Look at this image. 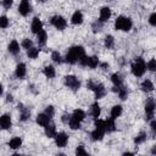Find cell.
I'll return each instance as SVG.
<instances>
[{
  "mask_svg": "<svg viewBox=\"0 0 156 156\" xmlns=\"http://www.w3.org/2000/svg\"><path fill=\"white\" fill-rule=\"evenodd\" d=\"M84 55H85L84 48L80 46V45H77V46H72V48L68 49V51H67L65 58H66V62H67V63L73 65V63H76L77 61H79V58H80L82 56H84Z\"/></svg>",
  "mask_w": 156,
  "mask_h": 156,
  "instance_id": "1",
  "label": "cell"
},
{
  "mask_svg": "<svg viewBox=\"0 0 156 156\" xmlns=\"http://www.w3.org/2000/svg\"><path fill=\"white\" fill-rule=\"evenodd\" d=\"M145 71H146V63H145L144 58L136 57L132 63V73L135 77H141V76H144Z\"/></svg>",
  "mask_w": 156,
  "mask_h": 156,
  "instance_id": "2",
  "label": "cell"
},
{
  "mask_svg": "<svg viewBox=\"0 0 156 156\" xmlns=\"http://www.w3.org/2000/svg\"><path fill=\"white\" fill-rule=\"evenodd\" d=\"M132 20L129 17H124V16H119L116 18L115 21V28L117 30H123V32H128L132 29Z\"/></svg>",
  "mask_w": 156,
  "mask_h": 156,
  "instance_id": "3",
  "label": "cell"
},
{
  "mask_svg": "<svg viewBox=\"0 0 156 156\" xmlns=\"http://www.w3.org/2000/svg\"><path fill=\"white\" fill-rule=\"evenodd\" d=\"M65 85H66L67 88H69L71 90L77 91V90L80 88V80H79L76 76L68 74V76L65 77Z\"/></svg>",
  "mask_w": 156,
  "mask_h": 156,
  "instance_id": "4",
  "label": "cell"
},
{
  "mask_svg": "<svg viewBox=\"0 0 156 156\" xmlns=\"http://www.w3.org/2000/svg\"><path fill=\"white\" fill-rule=\"evenodd\" d=\"M51 24L56 28V29H58V30H63L65 28H66V26H67V22H66V20L62 17V16H60V15H56V16H54L52 18H51Z\"/></svg>",
  "mask_w": 156,
  "mask_h": 156,
  "instance_id": "5",
  "label": "cell"
},
{
  "mask_svg": "<svg viewBox=\"0 0 156 156\" xmlns=\"http://www.w3.org/2000/svg\"><path fill=\"white\" fill-rule=\"evenodd\" d=\"M145 115H146V119L151 121L154 118L155 115V101L152 98L147 99L146 104H145Z\"/></svg>",
  "mask_w": 156,
  "mask_h": 156,
  "instance_id": "6",
  "label": "cell"
},
{
  "mask_svg": "<svg viewBox=\"0 0 156 156\" xmlns=\"http://www.w3.org/2000/svg\"><path fill=\"white\" fill-rule=\"evenodd\" d=\"M67 141H68V135L63 132H60V133H56L55 135V143L58 147H65L67 145Z\"/></svg>",
  "mask_w": 156,
  "mask_h": 156,
  "instance_id": "7",
  "label": "cell"
},
{
  "mask_svg": "<svg viewBox=\"0 0 156 156\" xmlns=\"http://www.w3.org/2000/svg\"><path fill=\"white\" fill-rule=\"evenodd\" d=\"M91 90L95 93V98H96V99H101V98H104L105 94H106V89H105L104 84H101V83H94Z\"/></svg>",
  "mask_w": 156,
  "mask_h": 156,
  "instance_id": "8",
  "label": "cell"
},
{
  "mask_svg": "<svg viewBox=\"0 0 156 156\" xmlns=\"http://www.w3.org/2000/svg\"><path fill=\"white\" fill-rule=\"evenodd\" d=\"M12 126V121H11V116L5 113L2 116H0V128L1 129H10Z\"/></svg>",
  "mask_w": 156,
  "mask_h": 156,
  "instance_id": "9",
  "label": "cell"
},
{
  "mask_svg": "<svg viewBox=\"0 0 156 156\" xmlns=\"http://www.w3.org/2000/svg\"><path fill=\"white\" fill-rule=\"evenodd\" d=\"M32 11V6L28 1H22L18 6V12L22 15V16H27L29 12Z\"/></svg>",
  "mask_w": 156,
  "mask_h": 156,
  "instance_id": "10",
  "label": "cell"
},
{
  "mask_svg": "<svg viewBox=\"0 0 156 156\" xmlns=\"http://www.w3.org/2000/svg\"><path fill=\"white\" fill-rule=\"evenodd\" d=\"M26 73H27V68H26V65L24 63H18L16 66V71H15V76L18 78V79H23L26 77Z\"/></svg>",
  "mask_w": 156,
  "mask_h": 156,
  "instance_id": "11",
  "label": "cell"
},
{
  "mask_svg": "<svg viewBox=\"0 0 156 156\" xmlns=\"http://www.w3.org/2000/svg\"><path fill=\"white\" fill-rule=\"evenodd\" d=\"M30 29H32V32L33 33H39L41 29H43V23H41V21L38 18V17H34L33 18V21H32V24H30Z\"/></svg>",
  "mask_w": 156,
  "mask_h": 156,
  "instance_id": "12",
  "label": "cell"
},
{
  "mask_svg": "<svg viewBox=\"0 0 156 156\" xmlns=\"http://www.w3.org/2000/svg\"><path fill=\"white\" fill-rule=\"evenodd\" d=\"M111 17V9L110 7H102L100 10V17H99V21L100 22H106L108 21Z\"/></svg>",
  "mask_w": 156,
  "mask_h": 156,
  "instance_id": "13",
  "label": "cell"
},
{
  "mask_svg": "<svg viewBox=\"0 0 156 156\" xmlns=\"http://www.w3.org/2000/svg\"><path fill=\"white\" fill-rule=\"evenodd\" d=\"M37 123L39 126H41V127H45V126H48L50 123V117L45 112L44 113H39L37 116Z\"/></svg>",
  "mask_w": 156,
  "mask_h": 156,
  "instance_id": "14",
  "label": "cell"
},
{
  "mask_svg": "<svg viewBox=\"0 0 156 156\" xmlns=\"http://www.w3.org/2000/svg\"><path fill=\"white\" fill-rule=\"evenodd\" d=\"M18 110H20V112H21L20 119H21L22 122L27 121V119L29 118V116H30V111H29L27 107H24L23 105H18Z\"/></svg>",
  "mask_w": 156,
  "mask_h": 156,
  "instance_id": "15",
  "label": "cell"
},
{
  "mask_svg": "<svg viewBox=\"0 0 156 156\" xmlns=\"http://www.w3.org/2000/svg\"><path fill=\"white\" fill-rule=\"evenodd\" d=\"M71 22L73 23V24H82V22H83V13L80 12V11H76L73 15H72V17H71Z\"/></svg>",
  "mask_w": 156,
  "mask_h": 156,
  "instance_id": "16",
  "label": "cell"
},
{
  "mask_svg": "<svg viewBox=\"0 0 156 156\" xmlns=\"http://www.w3.org/2000/svg\"><path fill=\"white\" fill-rule=\"evenodd\" d=\"M7 50H9L10 54L17 55V54L20 52V44H18L16 40H12V41L9 44V46H7Z\"/></svg>",
  "mask_w": 156,
  "mask_h": 156,
  "instance_id": "17",
  "label": "cell"
},
{
  "mask_svg": "<svg viewBox=\"0 0 156 156\" xmlns=\"http://www.w3.org/2000/svg\"><path fill=\"white\" fill-rule=\"evenodd\" d=\"M100 113H101V110H100L99 104H98V102H94V104L91 105V107H90V115H91V117H93L94 119H96V118H99Z\"/></svg>",
  "mask_w": 156,
  "mask_h": 156,
  "instance_id": "18",
  "label": "cell"
},
{
  "mask_svg": "<svg viewBox=\"0 0 156 156\" xmlns=\"http://www.w3.org/2000/svg\"><path fill=\"white\" fill-rule=\"evenodd\" d=\"M116 129V124H115V119L112 117L105 119V132L110 133V132H113Z\"/></svg>",
  "mask_w": 156,
  "mask_h": 156,
  "instance_id": "19",
  "label": "cell"
},
{
  "mask_svg": "<svg viewBox=\"0 0 156 156\" xmlns=\"http://www.w3.org/2000/svg\"><path fill=\"white\" fill-rule=\"evenodd\" d=\"M46 40H48V34L44 29H41L39 33H37V41L39 45H45Z\"/></svg>",
  "mask_w": 156,
  "mask_h": 156,
  "instance_id": "20",
  "label": "cell"
},
{
  "mask_svg": "<svg viewBox=\"0 0 156 156\" xmlns=\"http://www.w3.org/2000/svg\"><path fill=\"white\" fill-rule=\"evenodd\" d=\"M111 82L113 83L115 87H121L123 84V77L119 73H113L111 76Z\"/></svg>",
  "mask_w": 156,
  "mask_h": 156,
  "instance_id": "21",
  "label": "cell"
},
{
  "mask_svg": "<svg viewBox=\"0 0 156 156\" xmlns=\"http://www.w3.org/2000/svg\"><path fill=\"white\" fill-rule=\"evenodd\" d=\"M141 90L145 91V93H150L154 90V83L150 80V79H145L143 83H141Z\"/></svg>",
  "mask_w": 156,
  "mask_h": 156,
  "instance_id": "22",
  "label": "cell"
},
{
  "mask_svg": "<svg viewBox=\"0 0 156 156\" xmlns=\"http://www.w3.org/2000/svg\"><path fill=\"white\" fill-rule=\"evenodd\" d=\"M44 74H45V77H46V78H49V79L54 78V77H55V74H56L54 66H51V65L45 66V67H44Z\"/></svg>",
  "mask_w": 156,
  "mask_h": 156,
  "instance_id": "23",
  "label": "cell"
},
{
  "mask_svg": "<svg viewBox=\"0 0 156 156\" xmlns=\"http://www.w3.org/2000/svg\"><path fill=\"white\" fill-rule=\"evenodd\" d=\"M45 134H46L48 138H55V135H56V127L54 124L49 123L48 126H45Z\"/></svg>",
  "mask_w": 156,
  "mask_h": 156,
  "instance_id": "24",
  "label": "cell"
},
{
  "mask_svg": "<svg viewBox=\"0 0 156 156\" xmlns=\"http://www.w3.org/2000/svg\"><path fill=\"white\" fill-rule=\"evenodd\" d=\"M22 145V139L20 136H15L9 141V146L11 149H20Z\"/></svg>",
  "mask_w": 156,
  "mask_h": 156,
  "instance_id": "25",
  "label": "cell"
},
{
  "mask_svg": "<svg viewBox=\"0 0 156 156\" xmlns=\"http://www.w3.org/2000/svg\"><path fill=\"white\" fill-rule=\"evenodd\" d=\"M104 135H105V132L104 130H101V129H94L93 132H91V139L93 140H102V138H104Z\"/></svg>",
  "mask_w": 156,
  "mask_h": 156,
  "instance_id": "26",
  "label": "cell"
},
{
  "mask_svg": "<svg viewBox=\"0 0 156 156\" xmlns=\"http://www.w3.org/2000/svg\"><path fill=\"white\" fill-rule=\"evenodd\" d=\"M122 115V106L121 105H115L112 108H111V117L113 119H116L117 117H119Z\"/></svg>",
  "mask_w": 156,
  "mask_h": 156,
  "instance_id": "27",
  "label": "cell"
},
{
  "mask_svg": "<svg viewBox=\"0 0 156 156\" xmlns=\"http://www.w3.org/2000/svg\"><path fill=\"white\" fill-rule=\"evenodd\" d=\"M72 117H74V118H76V119H78L79 122H82V121L85 118V112H84L83 110H80V108H77V110H74V111H73Z\"/></svg>",
  "mask_w": 156,
  "mask_h": 156,
  "instance_id": "28",
  "label": "cell"
},
{
  "mask_svg": "<svg viewBox=\"0 0 156 156\" xmlns=\"http://www.w3.org/2000/svg\"><path fill=\"white\" fill-rule=\"evenodd\" d=\"M68 126H69L71 129L76 130V129H79V128H80V122H79L78 119H76L74 117L71 116V118H69V121H68Z\"/></svg>",
  "mask_w": 156,
  "mask_h": 156,
  "instance_id": "29",
  "label": "cell"
},
{
  "mask_svg": "<svg viewBox=\"0 0 156 156\" xmlns=\"http://www.w3.org/2000/svg\"><path fill=\"white\" fill-rule=\"evenodd\" d=\"M27 55H28L29 58H37L38 55H39V49L32 46V48H29V49L27 50Z\"/></svg>",
  "mask_w": 156,
  "mask_h": 156,
  "instance_id": "30",
  "label": "cell"
},
{
  "mask_svg": "<svg viewBox=\"0 0 156 156\" xmlns=\"http://www.w3.org/2000/svg\"><path fill=\"white\" fill-rule=\"evenodd\" d=\"M117 94H118V96H119L121 100H126L127 96H128V90H127L126 87L121 85V87L118 88V90H117Z\"/></svg>",
  "mask_w": 156,
  "mask_h": 156,
  "instance_id": "31",
  "label": "cell"
},
{
  "mask_svg": "<svg viewBox=\"0 0 156 156\" xmlns=\"http://www.w3.org/2000/svg\"><path fill=\"white\" fill-rule=\"evenodd\" d=\"M113 44H115V39L112 35H106L105 37V46L107 49H112L113 48Z\"/></svg>",
  "mask_w": 156,
  "mask_h": 156,
  "instance_id": "32",
  "label": "cell"
},
{
  "mask_svg": "<svg viewBox=\"0 0 156 156\" xmlns=\"http://www.w3.org/2000/svg\"><path fill=\"white\" fill-rule=\"evenodd\" d=\"M98 65H99V58H98V56H91V57H89L88 67L95 68V67H98Z\"/></svg>",
  "mask_w": 156,
  "mask_h": 156,
  "instance_id": "33",
  "label": "cell"
},
{
  "mask_svg": "<svg viewBox=\"0 0 156 156\" xmlns=\"http://www.w3.org/2000/svg\"><path fill=\"white\" fill-rule=\"evenodd\" d=\"M145 140H146V133L141 132V133H139V134L135 136V139H134V143L138 145V144H141V143H144Z\"/></svg>",
  "mask_w": 156,
  "mask_h": 156,
  "instance_id": "34",
  "label": "cell"
},
{
  "mask_svg": "<svg viewBox=\"0 0 156 156\" xmlns=\"http://www.w3.org/2000/svg\"><path fill=\"white\" fill-rule=\"evenodd\" d=\"M51 60H52L55 63H61V62H62V57H61V55H60L58 51H52V54H51Z\"/></svg>",
  "mask_w": 156,
  "mask_h": 156,
  "instance_id": "35",
  "label": "cell"
},
{
  "mask_svg": "<svg viewBox=\"0 0 156 156\" xmlns=\"http://www.w3.org/2000/svg\"><path fill=\"white\" fill-rule=\"evenodd\" d=\"M146 68H147L150 72H155V69H156V60H155V58H151V60L146 63Z\"/></svg>",
  "mask_w": 156,
  "mask_h": 156,
  "instance_id": "36",
  "label": "cell"
},
{
  "mask_svg": "<svg viewBox=\"0 0 156 156\" xmlns=\"http://www.w3.org/2000/svg\"><path fill=\"white\" fill-rule=\"evenodd\" d=\"M94 124H95V128H96V129H101V130H104V132H105V121L96 118Z\"/></svg>",
  "mask_w": 156,
  "mask_h": 156,
  "instance_id": "37",
  "label": "cell"
},
{
  "mask_svg": "<svg viewBox=\"0 0 156 156\" xmlns=\"http://www.w3.org/2000/svg\"><path fill=\"white\" fill-rule=\"evenodd\" d=\"M10 24L9 18L6 16H0V28H7Z\"/></svg>",
  "mask_w": 156,
  "mask_h": 156,
  "instance_id": "38",
  "label": "cell"
},
{
  "mask_svg": "<svg viewBox=\"0 0 156 156\" xmlns=\"http://www.w3.org/2000/svg\"><path fill=\"white\" fill-rule=\"evenodd\" d=\"M33 46V41L30 40V39H24L23 41H22V48L23 49H29V48H32Z\"/></svg>",
  "mask_w": 156,
  "mask_h": 156,
  "instance_id": "39",
  "label": "cell"
},
{
  "mask_svg": "<svg viewBox=\"0 0 156 156\" xmlns=\"http://www.w3.org/2000/svg\"><path fill=\"white\" fill-rule=\"evenodd\" d=\"M45 113L51 118L52 116H54V113H55V110H54V106H46V108H45Z\"/></svg>",
  "mask_w": 156,
  "mask_h": 156,
  "instance_id": "40",
  "label": "cell"
},
{
  "mask_svg": "<svg viewBox=\"0 0 156 156\" xmlns=\"http://www.w3.org/2000/svg\"><path fill=\"white\" fill-rule=\"evenodd\" d=\"M88 61H89V57L87 56V55H84V56H82L80 58H79V65H82V66H88Z\"/></svg>",
  "mask_w": 156,
  "mask_h": 156,
  "instance_id": "41",
  "label": "cell"
},
{
  "mask_svg": "<svg viewBox=\"0 0 156 156\" xmlns=\"http://www.w3.org/2000/svg\"><path fill=\"white\" fill-rule=\"evenodd\" d=\"M149 23H150L152 27L156 26V13H155V12L150 15V17H149Z\"/></svg>",
  "mask_w": 156,
  "mask_h": 156,
  "instance_id": "42",
  "label": "cell"
},
{
  "mask_svg": "<svg viewBox=\"0 0 156 156\" xmlns=\"http://www.w3.org/2000/svg\"><path fill=\"white\" fill-rule=\"evenodd\" d=\"M12 4H13V0H2V5H4V7L6 10L10 9L12 6Z\"/></svg>",
  "mask_w": 156,
  "mask_h": 156,
  "instance_id": "43",
  "label": "cell"
},
{
  "mask_svg": "<svg viewBox=\"0 0 156 156\" xmlns=\"http://www.w3.org/2000/svg\"><path fill=\"white\" fill-rule=\"evenodd\" d=\"M76 154H77V155H87V151L84 150L83 146H78V147L76 149Z\"/></svg>",
  "mask_w": 156,
  "mask_h": 156,
  "instance_id": "44",
  "label": "cell"
},
{
  "mask_svg": "<svg viewBox=\"0 0 156 156\" xmlns=\"http://www.w3.org/2000/svg\"><path fill=\"white\" fill-rule=\"evenodd\" d=\"M150 127H151V130H152V134L155 135V133H156V121L152 118L151 119V124H150Z\"/></svg>",
  "mask_w": 156,
  "mask_h": 156,
  "instance_id": "45",
  "label": "cell"
},
{
  "mask_svg": "<svg viewBox=\"0 0 156 156\" xmlns=\"http://www.w3.org/2000/svg\"><path fill=\"white\" fill-rule=\"evenodd\" d=\"M69 118H71V115H67V113H65V115L62 116V122H65V123H68Z\"/></svg>",
  "mask_w": 156,
  "mask_h": 156,
  "instance_id": "46",
  "label": "cell"
},
{
  "mask_svg": "<svg viewBox=\"0 0 156 156\" xmlns=\"http://www.w3.org/2000/svg\"><path fill=\"white\" fill-rule=\"evenodd\" d=\"M101 23H102V22H99V23L96 22V23H94V26H93V27H94V32L100 30V28H101Z\"/></svg>",
  "mask_w": 156,
  "mask_h": 156,
  "instance_id": "47",
  "label": "cell"
},
{
  "mask_svg": "<svg viewBox=\"0 0 156 156\" xmlns=\"http://www.w3.org/2000/svg\"><path fill=\"white\" fill-rule=\"evenodd\" d=\"M100 66H101V68H102V69H108V63H106V62L100 63Z\"/></svg>",
  "mask_w": 156,
  "mask_h": 156,
  "instance_id": "48",
  "label": "cell"
},
{
  "mask_svg": "<svg viewBox=\"0 0 156 156\" xmlns=\"http://www.w3.org/2000/svg\"><path fill=\"white\" fill-rule=\"evenodd\" d=\"M12 100H13V99H12V95H11V94H9V95L6 96V101H10V102H11Z\"/></svg>",
  "mask_w": 156,
  "mask_h": 156,
  "instance_id": "49",
  "label": "cell"
},
{
  "mask_svg": "<svg viewBox=\"0 0 156 156\" xmlns=\"http://www.w3.org/2000/svg\"><path fill=\"white\" fill-rule=\"evenodd\" d=\"M2 93H4V88H2V84L0 83V96L2 95Z\"/></svg>",
  "mask_w": 156,
  "mask_h": 156,
  "instance_id": "50",
  "label": "cell"
},
{
  "mask_svg": "<svg viewBox=\"0 0 156 156\" xmlns=\"http://www.w3.org/2000/svg\"><path fill=\"white\" fill-rule=\"evenodd\" d=\"M39 1H41V2H44V1H46V0H39Z\"/></svg>",
  "mask_w": 156,
  "mask_h": 156,
  "instance_id": "51",
  "label": "cell"
},
{
  "mask_svg": "<svg viewBox=\"0 0 156 156\" xmlns=\"http://www.w3.org/2000/svg\"><path fill=\"white\" fill-rule=\"evenodd\" d=\"M23 1H27V0H23Z\"/></svg>",
  "mask_w": 156,
  "mask_h": 156,
  "instance_id": "52",
  "label": "cell"
}]
</instances>
